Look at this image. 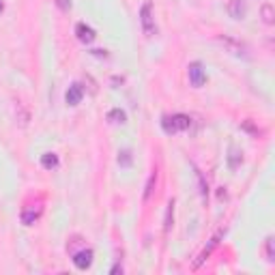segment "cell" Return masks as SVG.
<instances>
[{"instance_id":"obj_1","label":"cell","mask_w":275,"mask_h":275,"mask_svg":"<svg viewBox=\"0 0 275 275\" xmlns=\"http://www.w3.org/2000/svg\"><path fill=\"white\" fill-rule=\"evenodd\" d=\"M192 125V119L187 114H174V116H166L161 121V127L166 134H176V132H185Z\"/></svg>"},{"instance_id":"obj_2","label":"cell","mask_w":275,"mask_h":275,"mask_svg":"<svg viewBox=\"0 0 275 275\" xmlns=\"http://www.w3.org/2000/svg\"><path fill=\"white\" fill-rule=\"evenodd\" d=\"M140 22H142V30L146 37H153L157 32V26H155V17H153V4L146 2L142 4L140 9Z\"/></svg>"},{"instance_id":"obj_3","label":"cell","mask_w":275,"mask_h":275,"mask_svg":"<svg viewBox=\"0 0 275 275\" xmlns=\"http://www.w3.org/2000/svg\"><path fill=\"white\" fill-rule=\"evenodd\" d=\"M187 75H189V82H192V86L194 88H200V86H205V82H206V73H205V69H202V65L200 63H192L187 67Z\"/></svg>"},{"instance_id":"obj_4","label":"cell","mask_w":275,"mask_h":275,"mask_svg":"<svg viewBox=\"0 0 275 275\" xmlns=\"http://www.w3.org/2000/svg\"><path fill=\"white\" fill-rule=\"evenodd\" d=\"M73 265L77 267L80 271H86L90 265H93V250H82L73 256Z\"/></svg>"},{"instance_id":"obj_5","label":"cell","mask_w":275,"mask_h":275,"mask_svg":"<svg viewBox=\"0 0 275 275\" xmlns=\"http://www.w3.org/2000/svg\"><path fill=\"white\" fill-rule=\"evenodd\" d=\"M219 239H221V232H217V234H215V237H213L211 241H208V245L205 247V250H202V254H200V256H198V260H196V263H194V269H198V267H200L202 263H205V260H206L208 256H211V252L215 250V247H217V243H219Z\"/></svg>"},{"instance_id":"obj_6","label":"cell","mask_w":275,"mask_h":275,"mask_svg":"<svg viewBox=\"0 0 275 275\" xmlns=\"http://www.w3.org/2000/svg\"><path fill=\"white\" fill-rule=\"evenodd\" d=\"M41 211H43L41 205H37V208H32V206L24 208V211H22V224L24 226H32L39 217H41Z\"/></svg>"},{"instance_id":"obj_7","label":"cell","mask_w":275,"mask_h":275,"mask_svg":"<svg viewBox=\"0 0 275 275\" xmlns=\"http://www.w3.org/2000/svg\"><path fill=\"white\" fill-rule=\"evenodd\" d=\"M82 95H84V90L80 84H71L69 90L65 93V101H67L69 106H77V103L82 101Z\"/></svg>"},{"instance_id":"obj_8","label":"cell","mask_w":275,"mask_h":275,"mask_svg":"<svg viewBox=\"0 0 275 275\" xmlns=\"http://www.w3.org/2000/svg\"><path fill=\"white\" fill-rule=\"evenodd\" d=\"M75 35H77V39H80L82 43H93L95 41V30L90 28V26H86V24H77L75 26Z\"/></svg>"},{"instance_id":"obj_9","label":"cell","mask_w":275,"mask_h":275,"mask_svg":"<svg viewBox=\"0 0 275 275\" xmlns=\"http://www.w3.org/2000/svg\"><path fill=\"white\" fill-rule=\"evenodd\" d=\"M228 13H230V17H234V19H243L245 17V2H241V0H230Z\"/></svg>"},{"instance_id":"obj_10","label":"cell","mask_w":275,"mask_h":275,"mask_svg":"<svg viewBox=\"0 0 275 275\" xmlns=\"http://www.w3.org/2000/svg\"><path fill=\"white\" fill-rule=\"evenodd\" d=\"M108 121L114 123V125H123V123H127V114L123 112V110L116 108V110H112V112L108 114Z\"/></svg>"},{"instance_id":"obj_11","label":"cell","mask_w":275,"mask_h":275,"mask_svg":"<svg viewBox=\"0 0 275 275\" xmlns=\"http://www.w3.org/2000/svg\"><path fill=\"white\" fill-rule=\"evenodd\" d=\"M41 166H43L45 170H54V168L58 166V155H54V153H45V155L41 157Z\"/></svg>"},{"instance_id":"obj_12","label":"cell","mask_w":275,"mask_h":275,"mask_svg":"<svg viewBox=\"0 0 275 275\" xmlns=\"http://www.w3.org/2000/svg\"><path fill=\"white\" fill-rule=\"evenodd\" d=\"M267 260H269V263L275 260V239L273 237L267 239Z\"/></svg>"},{"instance_id":"obj_13","label":"cell","mask_w":275,"mask_h":275,"mask_svg":"<svg viewBox=\"0 0 275 275\" xmlns=\"http://www.w3.org/2000/svg\"><path fill=\"white\" fill-rule=\"evenodd\" d=\"M155 181H157V174L153 172L148 176V183H146V192H144V200L150 198V194H153V187H155Z\"/></svg>"},{"instance_id":"obj_14","label":"cell","mask_w":275,"mask_h":275,"mask_svg":"<svg viewBox=\"0 0 275 275\" xmlns=\"http://www.w3.org/2000/svg\"><path fill=\"white\" fill-rule=\"evenodd\" d=\"M172 213H174V202H170V205H168V211H166V224H163L166 232L170 230V226H172Z\"/></svg>"},{"instance_id":"obj_15","label":"cell","mask_w":275,"mask_h":275,"mask_svg":"<svg viewBox=\"0 0 275 275\" xmlns=\"http://www.w3.org/2000/svg\"><path fill=\"white\" fill-rule=\"evenodd\" d=\"M263 17H265V24H273V9H271V4H265L263 6Z\"/></svg>"},{"instance_id":"obj_16","label":"cell","mask_w":275,"mask_h":275,"mask_svg":"<svg viewBox=\"0 0 275 275\" xmlns=\"http://www.w3.org/2000/svg\"><path fill=\"white\" fill-rule=\"evenodd\" d=\"M239 159H243V153H239V150H230V168H237Z\"/></svg>"},{"instance_id":"obj_17","label":"cell","mask_w":275,"mask_h":275,"mask_svg":"<svg viewBox=\"0 0 275 275\" xmlns=\"http://www.w3.org/2000/svg\"><path fill=\"white\" fill-rule=\"evenodd\" d=\"M119 163L121 166H129V163H132V153H129V150H123L119 155Z\"/></svg>"},{"instance_id":"obj_18","label":"cell","mask_w":275,"mask_h":275,"mask_svg":"<svg viewBox=\"0 0 275 275\" xmlns=\"http://www.w3.org/2000/svg\"><path fill=\"white\" fill-rule=\"evenodd\" d=\"M56 4L61 6L63 11H69L71 9V0H56Z\"/></svg>"},{"instance_id":"obj_19","label":"cell","mask_w":275,"mask_h":275,"mask_svg":"<svg viewBox=\"0 0 275 275\" xmlns=\"http://www.w3.org/2000/svg\"><path fill=\"white\" fill-rule=\"evenodd\" d=\"M110 273H112V275H116V273H123V267H121V265H114V267H112V271H110Z\"/></svg>"},{"instance_id":"obj_20","label":"cell","mask_w":275,"mask_h":275,"mask_svg":"<svg viewBox=\"0 0 275 275\" xmlns=\"http://www.w3.org/2000/svg\"><path fill=\"white\" fill-rule=\"evenodd\" d=\"M4 11V4H2V0H0V13H2Z\"/></svg>"}]
</instances>
